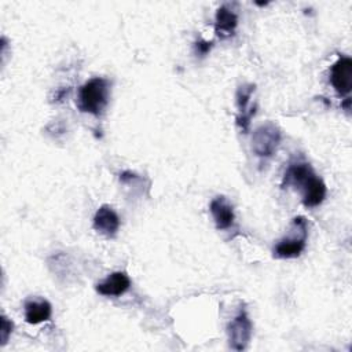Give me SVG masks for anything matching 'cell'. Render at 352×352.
I'll list each match as a JSON object with an SVG mask.
<instances>
[{
    "mask_svg": "<svg viewBox=\"0 0 352 352\" xmlns=\"http://www.w3.org/2000/svg\"><path fill=\"white\" fill-rule=\"evenodd\" d=\"M109 81L103 77H94L78 89L77 107L82 113L99 116L109 103Z\"/></svg>",
    "mask_w": 352,
    "mask_h": 352,
    "instance_id": "1",
    "label": "cell"
},
{
    "mask_svg": "<svg viewBox=\"0 0 352 352\" xmlns=\"http://www.w3.org/2000/svg\"><path fill=\"white\" fill-rule=\"evenodd\" d=\"M293 234L287 238H283L274 248V256L276 258H294L298 257L305 249L308 223L302 216L293 219Z\"/></svg>",
    "mask_w": 352,
    "mask_h": 352,
    "instance_id": "2",
    "label": "cell"
},
{
    "mask_svg": "<svg viewBox=\"0 0 352 352\" xmlns=\"http://www.w3.org/2000/svg\"><path fill=\"white\" fill-rule=\"evenodd\" d=\"M282 140V132L274 122H265L257 126L252 136V150L261 158L268 160L274 157Z\"/></svg>",
    "mask_w": 352,
    "mask_h": 352,
    "instance_id": "3",
    "label": "cell"
},
{
    "mask_svg": "<svg viewBox=\"0 0 352 352\" xmlns=\"http://www.w3.org/2000/svg\"><path fill=\"white\" fill-rule=\"evenodd\" d=\"M252 322L245 311H241L227 326L230 346L235 351H243L252 337Z\"/></svg>",
    "mask_w": 352,
    "mask_h": 352,
    "instance_id": "4",
    "label": "cell"
},
{
    "mask_svg": "<svg viewBox=\"0 0 352 352\" xmlns=\"http://www.w3.org/2000/svg\"><path fill=\"white\" fill-rule=\"evenodd\" d=\"M330 82L337 94L348 95L352 89V60L348 56H341L331 66Z\"/></svg>",
    "mask_w": 352,
    "mask_h": 352,
    "instance_id": "5",
    "label": "cell"
},
{
    "mask_svg": "<svg viewBox=\"0 0 352 352\" xmlns=\"http://www.w3.org/2000/svg\"><path fill=\"white\" fill-rule=\"evenodd\" d=\"M94 228L104 236H114L120 228V217L111 206L102 205L94 216Z\"/></svg>",
    "mask_w": 352,
    "mask_h": 352,
    "instance_id": "6",
    "label": "cell"
},
{
    "mask_svg": "<svg viewBox=\"0 0 352 352\" xmlns=\"http://www.w3.org/2000/svg\"><path fill=\"white\" fill-rule=\"evenodd\" d=\"M131 287V279L125 272L117 271L96 285V292L102 296L117 297L124 294Z\"/></svg>",
    "mask_w": 352,
    "mask_h": 352,
    "instance_id": "7",
    "label": "cell"
},
{
    "mask_svg": "<svg viewBox=\"0 0 352 352\" xmlns=\"http://www.w3.org/2000/svg\"><path fill=\"white\" fill-rule=\"evenodd\" d=\"M302 191V204L307 208H315L319 206L324 198H326V186L323 180L314 173L301 187Z\"/></svg>",
    "mask_w": 352,
    "mask_h": 352,
    "instance_id": "8",
    "label": "cell"
},
{
    "mask_svg": "<svg viewBox=\"0 0 352 352\" xmlns=\"http://www.w3.org/2000/svg\"><path fill=\"white\" fill-rule=\"evenodd\" d=\"M212 217L219 230H227L234 224V209L226 197H216L209 205Z\"/></svg>",
    "mask_w": 352,
    "mask_h": 352,
    "instance_id": "9",
    "label": "cell"
},
{
    "mask_svg": "<svg viewBox=\"0 0 352 352\" xmlns=\"http://www.w3.org/2000/svg\"><path fill=\"white\" fill-rule=\"evenodd\" d=\"M238 25L236 14L226 6H221L216 11L214 16V32L220 38H227L234 34Z\"/></svg>",
    "mask_w": 352,
    "mask_h": 352,
    "instance_id": "10",
    "label": "cell"
},
{
    "mask_svg": "<svg viewBox=\"0 0 352 352\" xmlns=\"http://www.w3.org/2000/svg\"><path fill=\"white\" fill-rule=\"evenodd\" d=\"M314 173H315V170L307 162L292 164L283 175L282 187H296V188L298 187L300 188Z\"/></svg>",
    "mask_w": 352,
    "mask_h": 352,
    "instance_id": "11",
    "label": "cell"
},
{
    "mask_svg": "<svg viewBox=\"0 0 352 352\" xmlns=\"http://www.w3.org/2000/svg\"><path fill=\"white\" fill-rule=\"evenodd\" d=\"M52 307L47 300L28 301L25 304V319L30 324H38L51 318Z\"/></svg>",
    "mask_w": 352,
    "mask_h": 352,
    "instance_id": "12",
    "label": "cell"
},
{
    "mask_svg": "<svg viewBox=\"0 0 352 352\" xmlns=\"http://www.w3.org/2000/svg\"><path fill=\"white\" fill-rule=\"evenodd\" d=\"M254 88L256 85L254 84H250V82H246V84H242L238 87L236 89V94H235V102H236V107H238V114H245L250 110L249 107V103H250V99H252V95L254 92Z\"/></svg>",
    "mask_w": 352,
    "mask_h": 352,
    "instance_id": "13",
    "label": "cell"
},
{
    "mask_svg": "<svg viewBox=\"0 0 352 352\" xmlns=\"http://www.w3.org/2000/svg\"><path fill=\"white\" fill-rule=\"evenodd\" d=\"M256 110H257V106L253 104L248 113H245V114H238V116H236V125L239 126V129H241L243 133H248L249 126H250V120H252V117L256 114Z\"/></svg>",
    "mask_w": 352,
    "mask_h": 352,
    "instance_id": "14",
    "label": "cell"
},
{
    "mask_svg": "<svg viewBox=\"0 0 352 352\" xmlns=\"http://www.w3.org/2000/svg\"><path fill=\"white\" fill-rule=\"evenodd\" d=\"M0 322H1L0 323V340H1V345H4L8 341L11 333H12L14 323L7 316H4V315L1 316Z\"/></svg>",
    "mask_w": 352,
    "mask_h": 352,
    "instance_id": "15",
    "label": "cell"
},
{
    "mask_svg": "<svg viewBox=\"0 0 352 352\" xmlns=\"http://www.w3.org/2000/svg\"><path fill=\"white\" fill-rule=\"evenodd\" d=\"M212 47H213V43L212 41H206V40H198V41L194 43V51L201 58L208 55L210 52Z\"/></svg>",
    "mask_w": 352,
    "mask_h": 352,
    "instance_id": "16",
    "label": "cell"
},
{
    "mask_svg": "<svg viewBox=\"0 0 352 352\" xmlns=\"http://www.w3.org/2000/svg\"><path fill=\"white\" fill-rule=\"evenodd\" d=\"M69 91H70V88H60V89H58L56 92H55V100L56 102H62L66 96H67V94H69Z\"/></svg>",
    "mask_w": 352,
    "mask_h": 352,
    "instance_id": "17",
    "label": "cell"
}]
</instances>
